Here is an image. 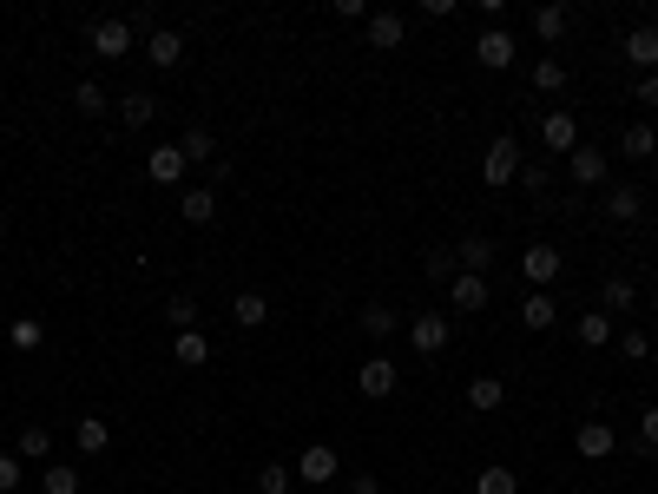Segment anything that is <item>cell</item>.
Returning <instances> with one entry per match:
<instances>
[{
    "label": "cell",
    "mask_w": 658,
    "mask_h": 494,
    "mask_svg": "<svg viewBox=\"0 0 658 494\" xmlns=\"http://www.w3.org/2000/svg\"><path fill=\"white\" fill-rule=\"evenodd\" d=\"M132 40H139V33H132V20H93V27H86V47H93V60H126Z\"/></svg>",
    "instance_id": "obj_1"
},
{
    "label": "cell",
    "mask_w": 658,
    "mask_h": 494,
    "mask_svg": "<svg viewBox=\"0 0 658 494\" xmlns=\"http://www.w3.org/2000/svg\"><path fill=\"white\" fill-rule=\"evenodd\" d=\"M514 172H520V139H494L487 145V159H481V178H487V192H507L514 185Z\"/></svg>",
    "instance_id": "obj_2"
},
{
    "label": "cell",
    "mask_w": 658,
    "mask_h": 494,
    "mask_svg": "<svg viewBox=\"0 0 658 494\" xmlns=\"http://www.w3.org/2000/svg\"><path fill=\"white\" fill-rule=\"evenodd\" d=\"M336 475H343V462H336V448H329V442H310L297 455V481H310V488H329Z\"/></svg>",
    "instance_id": "obj_3"
},
{
    "label": "cell",
    "mask_w": 658,
    "mask_h": 494,
    "mask_svg": "<svg viewBox=\"0 0 658 494\" xmlns=\"http://www.w3.org/2000/svg\"><path fill=\"white\" fill-rule=\"evenodd\" d=\"M566 178H573V185H606L612 159L599 152V145H573V152H566Z\"/></svg>",
    "instance_id": "obj_4"
},
{
    "label": "cell",
    "mask_w": 658,
    "mask_h": 494,
    "mask_svg": "<svg viewBox=\"0 0 658 494\" xmlns=\"http://www.w3.org/2000/svg\"><path fill=\"white\" fill-rule=\"evenodd\" d=\"M448 317H441V310H428V317H408V343H415V356H441L448 350Z\"/></svg>",
    "instance_id": "obj_5"
},
{
    "label": "cell",
    "mask_w": 658,
    "mask_h": 494,
    "mask_svg": "<svg viewBox=\"0 0 658 494\" xmlns=\"http://www.w3.org/2000/svg\"><path fill=\"white\" fill-rule=\"evenodd\" d=\"M540 145H547V152H573V145H580V119H573L566 106L540 112Z\"/></svg>",
    "instance_id": "obj_6"
},
{
    "label": "cell",
    "mask_w": 658,
    "mask_h": 494,
    "mask_svg": "<svg viewBox=\"0 0 658 494\" xmlns=\"http://www.w3.org/2000/svg\"><path fill=\"white\" fill-rule=\"evenodd\" d=\"M474 60H481L487 73H507V66H514V33H507V27H481V40H474Z\"/></svg>",
    "instance_id": "obj_7"
},
{
    "label": "cell",
    "mask_w": 658,
    "mask_h": 494,
    "mask_svg": "<svg viewBox=\"0 0 658 494\" xmlns=\"http://www.w3.org/2000/svg\"><path fill=\"white\" fill-rule=\"evenodd\" d=\"M395 383H402V369H395V363H389V356H369V363H362V369H356V389H362V396H369V402H382V396H395Z\"/></svg>",
    "instance_id": "obj_8"
},
{
    "label": "cell",
    "mask_w": 658,
    "mask_h": 494,
    "mask_svg": "<svg viewBox=\"0 0 658 494\" xmlns=\"http://www.w3.org/2000/svg\"><path fill=\"white\" fill-rule=\"evenodd\" d=\"M520 277H527L533 290H547L553 277H560V251H553V244H527V251H520Z\"/></svg>",
    "instance_id": "obj_9"
},
{
    "label": "cell",
    "mask_w": 658,
    "mask_h": 494,
    "mask_svg": "<svg viewBox=\"0 0 658 494\" xmlns=\"http://www.w3.org/2000/svg\"><path fill=\"white\" fill-rule=\"evenodd\" d=\"M573 448H580L586 462H606L612 448H619V429H612V422H580V429H573Z\"/></svg>",
    "instance_id": "obj_10"
},
{
    "label": "cell",
    "mask_w": 658,
    "mask_h": 494,
    "mask_svg": "<svg viewBox=\"0 0 658 494\" xmlns=\"http://www.w3.org/2000/svg\"><path fill=\"white\" fill-rule=\"evenodd\" d=\"M185 152H178V145H152V152H145V178H152V185H178V178H185Z\"/></svg>",
    "instance_id": "obj_11"
},
{
    "label": "cell",
    "mask_w": 658,
    "mask_h": 494,
    "mask_svg": "<svg viewBox=\"0 0 658 494\" xmlns=\"http://www.w3.org/2000/svg\"><path fill=\"white\" fill-rule=\"evenodd\" d=\"M145 60H152L158 73H172V66L185 60V33H178V27H158L152 40H145Z\"/></svg>",
    "instance_id": "obj_12"
},
{
    "label": "cell",
    "mask_w": 658,
    "mask_h": 494,
    "mask_svg": "<svg viewBox=\"0 0 658 494\" xmlns=\"http://www.w3.org/2000/svg\"><path fill=\"white\" fill-rule=\"evenodd\" d=\"M487 297H494V284H487V277H474V271H461L455 284H448V303H455V310H487Z\"/></svg>",
    "instance_id": "obj_13"
},
{
    "label": "cell",
    "mask_w": 658,
    "mask_h": 494,
    "mask_svg": "<svg viewBox=\"0 0 658 494\" xmlns=\"http://www.w3.org/2000/svg\"><path fill=\"white\" fill-rule=\"evenodd\" d=\"M231 323H237V330H264V323H270V297H264V290H237V297H231Z\"/></svg>",
    "instance_id": "obj_14"
},
{
    "label": "cell",
    "mask_w": 658,
    "mask_h": 494,
    "mask_svg": "<svg viewBox=\"0 0 658 494\" xmlns=\"http://www.w3.org/2000/svg\"><path fill=\"white\" fill-rule=\"evenodd\" d=\"M520 323H527L533 336H547L553 323H560V303H553L547 290H527V303H520Z\"/></svg>",
    "instance_id": "obj_15"
},
{
    "label": "cell",
    "mask_w": 658,
    "mask_h": 494,
    "mask_svg": "<svg viewBox=\"0 0 658 494\" xmlns=\"http://www.w3.org/2000/svg\"><path fill=\"white\" fill-rule=\"evenodd\" d=\"M626 60L639 66V73H658V27H652V20L626 33Z\"/></svg>",
    "instance_id": "obj_16"
},
{
    "label": "cell",
    "mask_w": 658,
    "mask_h": 494,
    "mask_svg": "<svg viewBox=\"0 0 658 494\" xmlns=\"http://www.w3.org/2000/svg\"><path fill=\"white\" fill-rule=\"evenodd\" d=\"M527 80H533V93H540V99H560V93H566V60H553V53H540Z\"/></svg>",
    "instance_id": "obj_17"
},
{
    "label": "cell",
    "mask_w": 658,
    "mask_h": 494,
    "mask_svg": "<svg viewBox=\"0 0 658 494\" xmlns=\"http://www.w3.org/2000/svg\"><path fill=\"white\" fill-rule=\"evenodd\" d=\"M566 27H573V14H566V7H533V40H540V47H560Z\"/></svg>",
    "instance_id": "obj_18"
},
{
    "label": "cell",
    "mask_w": 658,
    "mask_h": 494,
    "mask_svg": "<svg viewBox=\"0 0 658 494\" xmlns=\"http://www.w3.org/2000/svg\"><path fill=\"white\" fill-rule=\"evenodd\" d=\"M455 257H461V271L487 277V264H494V238H481V231H468V238L455 244Z\"/></svg>",
    "instance_id": "obj_19"
},
{
    "label": "cell",
    "mask_w": 658,
    "mask_h": 494,
    "mask_svg": "<svg viewBox=\"0 0 658 494\" xmlns=\"http://www.w3.org/2000/svg\"><path fill=\"white\" fill-rule=\"evenodd\" d=\"M639 211H645V192H639V185H612V192H606V218H612V224H632Z\"/></svg>",
    "instance_id": "obj_20"
},
{
    "label": "cell",
    "mask_w": 658,
    "mask_h": 494,
    "mask_svg": "<svg viewBox=\"0 0 658 494\" xmlns=\"http://www.w3.org/2000/svg\"><path fill=\"white\" fill-rule=\"evenodd\" d=\"M599 297H606V317H632V310H639V284H632V277H606Z\"/></svg>",
    "instance_id": "obj_21"
},
{
    "label": "cell",
    "mask_w": 658,
    "mask_h": 494,
    "mask_svg": "<svg viewBox=\"0 0 658 494\" xmlns=\"http://www.w3.org/2000/svg\"><path fill=\"white\" fill-rule=\"evenodd\" d=\"M402 33H408V20L402 14H369V47H402Z\"/></svg>",
    "instance_id": "obj_22"
},
{
    "label": "cell",
    "mask_w": 658,
    "mask_h": 494,
    "mask_svg": "<svg viewBox=\"0 0 658 494\" xmlns=\"http://www.w3.org/2000/svg\"><path fill=\"white\" fill-rule=\"evenodd\" d=\"M573 336H580L586 350H606V343H612V317H606V310H586V317L573 323Z\"/></svg>",
    "instance_id": "obj_23"
},
{
    "label": "cell",
    "mask_w": 658,
    "mask_h": 494,
    "mask_svg": "<svg viewBox=\"0 0 658 494\" xmlns=\"http://www.w3.org/2000/svg\"><path fill=\"white\" fill-rule=\"evenodd\" d=\"M468 402H474L481 415H494V409L507 402V383H501V376H474V383H468Z\"/></svg>",
    "instance_id": "obj_24"
},
{
    "label": "cell",
    "mask_w": 658,
    "mask_h": 494,
    "mask_svg": "<svg viewBox=\"0 0 658 494\" xmlns=\"http://www.w3.org/2000/svg\"><path fill=\"white\" fill-rule=\"evenodd\" d=\"M178 211H185V224H211V218H218V192H211V185H198V192L178 198Z\"/></svg>",
    "instance_id": "obj_25"
},
{
    "label": "cell",
    "mask_w": 658,
    "mask_h": 494,
    "mask_svg": "<svg viewBox=\"0 0 658 494\" xmlns=\"http://www.w3.org/2000/svg\"><path fill=\"white\" fill-rule=\"evenodd\" d=\"M395 330H402V317H395L389 303H369V310H362V336H376V343H389Z\"/></svg>",
    "instance_id": "obj_26"
},
{
    "label": "cell",
    "mask_w": 658,
    "mask_h": 494,
    "mask_svg": "<svg viewBox=\"0 0 658 494\" xmlns=\"http://www.w3.org/2000/svg\"><path fill=\"white\" fill-rule=\"evenodd\" d=\"M619 152H626V159H658V132L652 126H626L619 132Z\"/></svg>",
    "instance_id": "obj_27"
},
{
    "label": "cell",
    "mask_w": 658,
    "mask_h": 494,
    "mask_svg": "<svg viewBox=\"0 0 658 494\" xmlns=\"http://www.w3.org/2000/svg\"><path fill=\"white\" fill-rule=\"evenodd\" d=\"M178 152H185V159H204V165H218V139H211L204 126H185V139H178Z\"/></svg>",
    "instance_id": "obj_28"
},
{
    "label": "cell",
    "mask_w": 658,
    "mask_h": 494,
    "mask_svg": "<svg viewBox=\"0 0 658 494\" xmlns=\"http://www.w3.org/2000/svg\"><path fill=\"white\" fill-rule=\"evenodd\" d=\"M73 442L86 448V455H99V448L112 442V429H106V422H99V415H79V422H73Z\"/></svg>",
    "instance_id": "obj_29"
},
{
    "label": "cell",
    "mask_w": 658,
    "mask_h": 494,
    "mask_svg": "<svg viewBox=\"0 0 658 494\" xmlns=\"http://www.w3.org/2000/svg\"><path fill=\"white\" fill-rule=\"evenodd\" d=\"M119 119H126V126H152V119H158V99L152 93H126V99H119Z\"/></svg>",
    "instance_id": "obj_30"
},
{
    "label": "cell",
    "mask_w": 658,
    "mask_h": 494,
    "mask_svg": "<svg viewBox=\"0 0 658 494\" xmlns=\"http://www.w3.org/2000/svg\"><path fill=\"white\" fill-rule=\"evenodd\" d=\"M172 356H178V363H185V369H198L204 356H211V343H204L198 330H178V336H172Z\"/></svg>",
    "instance_id": "obj_31"
},
{
    "label": "cell",
    "mask_w": 658,
    "mask_h": 494,
    "mask_svg": "<svg viewBox=\"0 0 658 494\" xmlns=\"http://www.w3.org/2000/svg\"><path fill=\"white\" fill-rule=\"evenodd\" d=\"M474 494H520V475L514 468H481V475H474Z\"/></svg>",
    "instance_id": "obj_32"
},
{
    "label": "cell",
    "mask_w": 658,
    "mask_h": 494,
    "mask_svg": "<svg viewBox=\"0 0 658 494\" xmlns=\"http://www.w3.org/2000/svg\"><path fill=\"white\" fill-rule=\"evenodd\" d=\"M514 185L520 192H533V198H547V185H553V172L540 159H520V172H514Z\"/></svg>",
    "instance_id": "obj_33"
},
{
    "label": "cell",
    "mask_w": 658,
    "mask_h": 494,
    "mask_svg": "<svg viewBox=\"0 0 658 494\" xmlns=\"http://www.w3.org/2000/svg\"><path fill=\"white\" fill-rule=\"evenodd\" d=\"M73 106L86 112V119H99V112H106L112 99H106V86H99V80H79V86H73Z\"/></svg>",
    "instance_id": "obj_34"
},
{
    "label": "cell",
    "mask_w": 658,
    "mask_h": 494,
    "mask_svg": "<svg viewBox=\"0 0 658 494\" xmlns=\"http://www.w3.org/2000/svg\"><path fill=\"white\" fill-rule=\"evenodd\" d=\"M290 488H297V468L290 462H270L264 475H257V494H290Z\"/></svg>",
    "instance_id": "obj_35"
},
{
    "label": "cell",
    "mask_w": 658,
    "mask_h": 494,
    "mask_svg": "<svg viewBox=\"0 0 658 494\" xmlns=\"http://www.w3.org/2000/svg\"><path fill=\"white\" fill-rule=\"evenodd\" d=\"M47 448H53V435L40 429V422H27V429H20V448H14V455H20V462H40Z\"/></svg>",
    "instance_id": "obj_36"
},
{
    "label": "cell",
    "mask_w": 658,
    "mask_h": 494,
    "mask_svg": "<svg viewBox=\"0 0 658 494\" xmlns=\"http://www.w3.org/2000/svg\"><path fill=\"white\" fill-rule=\"evenodd\" d=\"M40 494H79V468H66V462H53L47 475H40Z\"/></svg>",
    "instance_id": "obj_37"
},
{
    "label": "cell",
    "mask_w": 658,
    "mask_h": 494,
    "mask_svg": "<svg viewBox=\"0 0 658 494\" xmlns=\"http://www.w3.org/2000/svg\"><path fill=\"white\" fill-rule=\"evenodd\" d=\"M619 356H632V363H645V356H652V336H645L639 323H626V330H619Z\"/></svg>",
    "instance_id": "obj_38"
},
{
    "label": "cell",
    "mask_w": 658,
    "mask_h": 494,
    "mask_svg": "<svg viewBox=\"0 0 658 494\" xmlns=\"http://www.w3.org/2000/svg\"><path fill=\"white\" fill-rule=\"evenodd\" d=\"M428 277H435V284H455V277H461V257L455 251H428Z\"/></svg>",
    "instance_id": "obj_39"
},
{
    "label": "cell",
    "mask_w": 658,
    "mask_h": 494,
    "mask_svg": "<svg viewBox=\"0 0 658 494\" xmlns=\"http://www.w3.org/2000/svg\"><path fill=\"white\" fill-rule=\"evenodd\" d=\"M165 317H172V336H178V330H191V323H198V303H191L185 290H178V297L165 303Z\"/></svg>",
    "instance_id": "obj_40"
},
{
    "label": "cell",
    "mask_w": 658,
    "mask_h": 494,
    "mask_svg": "<svg viewBox=\"0 0 658 494\" xmlns=\"http://www.w3.org/2000/svg\"><path fill=\"white\" fill-rule=\"evenodd\" d=\"M40 343H47L40 317H20V323H14V350H40Z\"/></svg>",
    "instance_id": "obj_41"
},
{
    "label": "cell",
    "mask_w": 658,
    "mask_h": 494,
    "mask_svg": "<svg viewBox=\"0 0 658 494\" xmlns=\"http://www.w3.org/2000/svg\"><path fill=\"white\" fill-rule=\"evenodd\" d=\"M20 481H27V468H20V455H0V494H14Z\"/></svg>",
    "instance_id": "obj_42"
},
{
    "label": "cell",
    "mask_w": 658,
    "mask_h": 494,
    "mask_svg": "<svg viewBox=\"0 0 658 494\" xmlns=\"http://www.w3.org/2000/svg\"><path fill=\"white\" fill-rule=\"evenodd\" d=\"M639 448H645V455H652V448H658V402H652V409L639 415Z\"/></svg>",
    "instance_id": "obj_43"
},
{
    "label": "cell",
    "mask_w": 658,
    "mask_h": 494,
    "mask_svg": "<svg viewBox=\"0 0 658 494\" xmlns=\"http://www.w3.org/2000/svg\"><path fill=\"white\" fill-rule=\"evenodd\" d=\"M639 106H658V73H639Z\"/></svg>",
    "instance_id": "obj_44"
},
{
    "label": "cell",
    "mask_w": 658,
    "mask_h": 494,
    "mask_svg": "<svg viewBox=\"0 0 658 494\" xmlns=\"http://www.w3.org/2000/svg\"><path fill=\"white\" fill-rule=\"evenodd\" d=\"M349 494H382V481L376 475H349Z\"/></svg>",
    "instance_id": "obj_45"
},
{
    "label": "cell",
    "mask_w": 658,
    "mask_h": 494,
    "mask_svg": "<svg viewBox=\"0 0 658 494\" xmlns=\"http://www.w3.org/2000/svg\"><path fill=\"white\" fill-rule=\"evenodd\" d=\"M0 231H7V205H0Z\"/></svg>",
    "instance_id": "obj_46"
},
{
    "label": "cell",
    "mask_w": 658,
    "mask_h": 494,
    "mask_svg": "<svg viewBox=\"0 0 658 494\" xmlns=\"http://www.w3.org/2000/svg\"><path fill=\"white\" fill-rule=\"evenodd\" d=\"M652 369H658V343H652Z\"/></svg>",
    "instance_id": "obj_47"
}]
</instances>
